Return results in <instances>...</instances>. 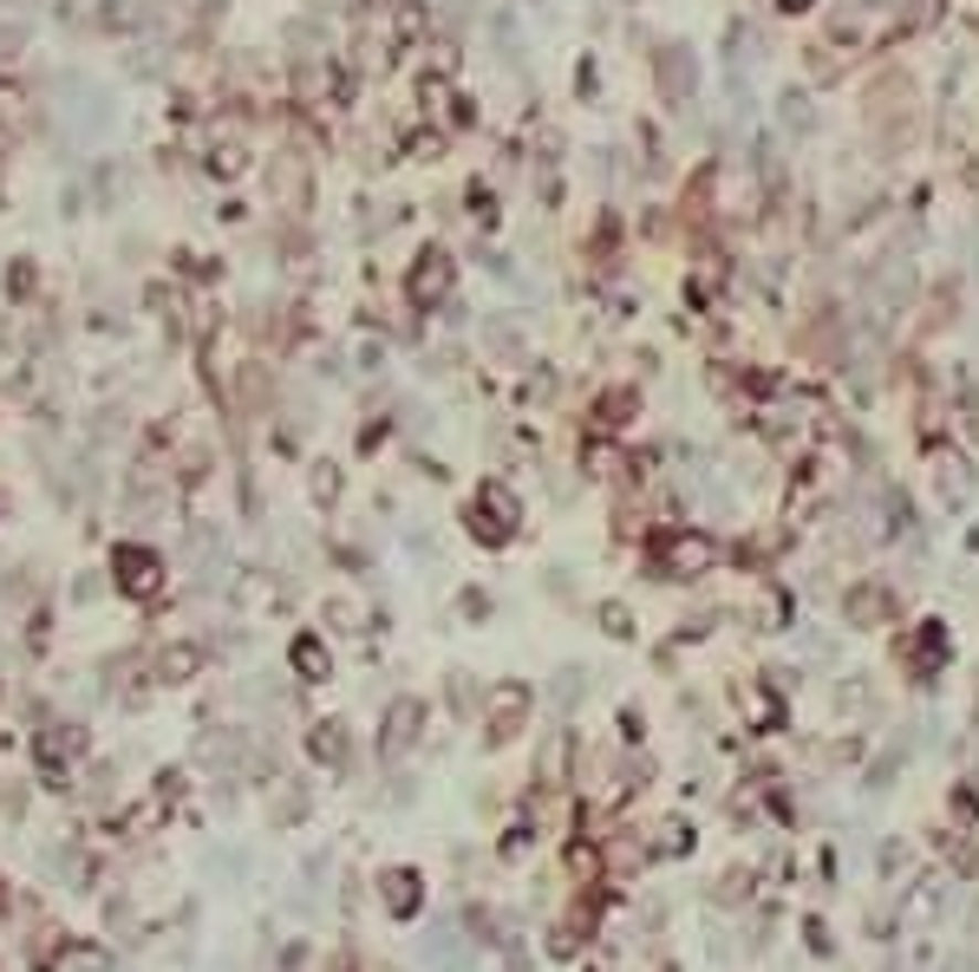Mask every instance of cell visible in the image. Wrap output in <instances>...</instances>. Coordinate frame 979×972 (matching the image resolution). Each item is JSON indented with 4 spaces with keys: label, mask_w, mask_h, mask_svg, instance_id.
Returning a JSON list of instances; mask_svg holds the SVG:
<instances>
[{
    "label": "cell",
    "mask_w": 979,
    "mask_h": 972,
    "mask_svg": "<svg viewBox=\"0 0 979 972\" xmlns=\"http://www.w3.org/2000/svg\"><path fill=\"white\" fill-rule=\"evenodd\" d=\"M712 568H718V542L705 529H666L653 542V574L660 581H699Z\"/></svg>",
    "instance_id": "6da1fadb"
},
{
    "label": "cell",
    "mask_w": 979,
    "mask_h": 972,
    "mask_svg": "<svg viewBox=\"0 0 979 972\" xmlns=\"http://www.w3.org/2000/svg\"><path fill=\"white\" fill-rule=\"evenodd\" d=\"M451 294H457V262H451L444 249H424L419 262L406 268V307L431 314V307H444Z\"/></svg>",
    "instance_id": "7a4b0ae2"
},
{
    "label": "cell",
    "mask_w": 979,
    "mask_h": 972,
    "mask_svg": "<svg viewBox=\"0 0 979 972\" xmlns=\"http://www.w3.org/2000/svg\"><path fill=\"white\" fill-rule=\"evenodd\" d=\"M471 536H477V542H490V549L516 536V496H509L503 484H490L484 496H477V509H471Z\"/></svg>",
    "instance_id": "3957f363"
},
{
    "label": "cell",
    "mask_w": 979,
    "mask_h": 972,
    "mask_svg": "<svg viewBox=\"0 0 979 972\" xmlns=\"http://www.w3.org/2000/svg\"><path fill=\"white\" fill-rule=\"evenodd\" d=\"M269 190H275L281 215H301V209H307V190H314V183H307V157H301V150H281L275 163H269Z\"/></svg>",
    "instance_id": "277c9868"
},
{
    "label": "cell",
    "mask_w": 979,
    "mask_h": 972,
    "mask_svg": "<svg viewBox=\"0 0 979 972\" xmlns=\"http://www.w3.org/2000/svg\"><path fill=\"white\" fill-rule=\"evenodd\" d=\"M112 574H118V588L138 594V601L164 588V561H157V549H138V542H125V549L112 556Z\"/></svg>",
    "instance_id": "5b68a950"
},
{
    "label": "cell",
    "mask_w": 979,
    "mask_h": 972,
    "mask_svg": "<svg viewBox=\"0 0 979 972\" xmlns=\"http://www.w3.org/2000/svg\"><path fill=\"white\" fill-rule=\"evenodd\" d=\"M842 621L862 626V633H875V626L895 621V594H888V588H875V581H855V588H849V601H842Z\"/></svg>",
    "instance_id": "8992f818"
},
{
    "label": "cell",
    "mask_w": 979,
    "mask_h": 972,
    "mask_svg": "<svg viewBox=\"0 0 979 972\" xmlns=\"http://www.w3.org/2000/svg\"><path fill=\"white\" fill-rule=\"evenodd\" d=\"M653 78H660L666 105H693V92H699V60H693L686 46H666L660 66H653Z\"/></svg>",
    "instance_id": "52a82bcc"
},
{
    "label": "cell",
    "mask_w": 979,
    "mask_h": 972,
    "mask_svg": "<svg viewBox=\"0 0 979 972\" xmlns=\"http://www.w3.org/2000/svg\"><path fill=\"white\" fill-rule=\"evenodd\" d=\"M523 718H529V693H523V686L496 693V698H490V718H484V738H490V744H509V738L523 731Z\"/></svg>",
    "instance_id": "ba28073f"
},
{
    "label": "cell",
    "mask_w": 979,
    "mask_h": 972,
    "mask_svg": "<svg viewBox=\"0 0 979 972\" xmlns=\"http://www.w3.org/2000/svg\"><path fill=\"white\" fill-rule=\"evenodd\" d=\"M197 666H203V646H197V640H177V646H164V653H157V679H164V686L197 679Z\"/></svg>",
    "instance_id": "9c48e42d"
},
{
    "label": "cell",
    "mask_w": 979,
    "mask_h": 972,
    "mask_svg": "<svg viewBox=\"0 0 979 972\" xmlns=\"http://www.w3.org/2000/svg\"><path fill=\"white\" fill-rule=\"evenodd\" d=\"M902 659H908L914 673L927 679V673H934V666L947 659V633H940V626H927V633H914V640H902Z\"/></svg>",
    "instance_id": "30bf717a"
},
{
    "label": "cell",
    "mask_w": 979,
    "mask_h": 972,
    "mask_svg": "<svg viewBox=\"0 0 979 972\" xmlns=\"http://www.w3.org/2000/svg\"><path fill=\"white\" fill-rule=\"evenodd\" d=\"M419 698H399L392 711H386V758H399V744H412L419 738Z\"/></svg>",
    "instance_id": "8fae6325"
},
{
    "label": "cell",
    "mask_w": 979,
    "mask_h": 972,
    "mask_svg": "<svg viewBox=\"0 0 979 972\" xmlns=\"http://www.w3.org/2000/svg\"><path fill=\"white\" fill-rule=\"evenodd\" d=\"M379 888H386V907H392V913H419L424 881L412 875V868H386V881H379Z\"/></svg>",
    "instance_id": "7c38bea8"
},
{
    "label": "cell",
    "mask_w": 979,
    "mask_h": 972,
    "mask_svg": "<svg viewBox=\"0 0 979 972\" xmlns=\"http://www.w3.org/2000/svg\"><path fill=\"white\" fill-rule=\"evenodd\" d=\"M307 758L327 764V770H340L347 764V731H340V725H314V731H307Z\"/></svg>",
    "instance_id": "4fadbf2b"
},
{
    "label": "cell",
    "mask_w": 979,
    "mask_h": 972,
    "mask_svg": "<svg viewBox=\"0 0 979 972\" xmlns=\"http://www.w3.org/2000/svg\"><path fill=\"white\" fill-rule=\"evenodd\" d=\"M294 673H307L314 686H320V679L334 673V659H327V646H320L314 633H307V640H294Z\"/></svg>",
    "instance_id": "5bb4252c"
},
{
    "label": "cell",
    "mask_w": 979,
    "mask_h": 972,
    "mask_svg": "<svg viewBox=\"0 0 979 972\" xmlns=\"http://www.w3.org/2000/svg\"><path fill=\"white\" fill-rule=\"evenodd\" d=\"M934 477H940V496H947V503L967 496V464H960L954 451H934Z\"/></svg>",
    "instance_id": "9a60e30c"
},
{
    "label": "cell",
    "mask_w": 979,
    "mask_h": 972,
    "mask_svg": "<svg viewBox=\"0 0 979 972\" xmlns=\"http://www.w3.org/2000/svg\"><path fill=\"white\" fill-rule=\"evenodd\" d=\"M633 405H640V399H633L628 385H621V392H608V399L594 405V424H601V431H621V424L633 418Z\"/></svg>",
    "instance_id": "2e32d148"
},
{
    "label": "cell",
    "mask_w": 979,
    "mask_h": 972,
    "mask_svg": "<svg viewBox=\"0 0 979 972\" xmlns=\"http://www.w3.org/2000/svg\"><path fill=\"white\" fill-rule=\"evenodd\" d=\"M307 496H314L320 509H334V503H340V464H314V471H307Z\"/></svg>",
    "instance_id": "e0dca14e"
},
{
    "label": "cell",
    "mask_w": 979,
    "mask_h": 972,
    "mask_svg": "<svg viewBox=\"0 0 979 972\" xmlns=\"http://www.w3.org/2000/svg\"><path fill=\"white\" fill-rule=\"evenodd\" d=\"M242 170H249V150H242L235 138H222V144L210 150V177H222V183H229V177H242Z\"/></svg>",
    "instance_id": "ac0fdd59"
},
{
    "label": "cell",
    "mask_w": 979,
    "mask_h": 972,
    "mask_svg": "<svg viewBox=\"0 0 979 972\" xmlns=\"http://www.w3.org/2000/svg\"><path fill=\"white\" fill-rule=\"evenodd\" d=\"M556 770H568V731H556V738L543 744V764H536V776H543V783H556Z\"/></svg>",
    "instance_id": "d6986e66"
},
{
    "label": "cell",
    "mask_w": 979,
    "mask_h": 972,
    "mask_svg": "<svg viewBox=\"0 0 979 972\" xmlns=\"http://www.w3.org/2000/svg\"><path fill=\"white\" fill-rule=\"evenodd\" d=\"M568 875H575V881H594V875H601V855H594L588 842H575V848H568Z\"/></svg>",
    "instance_id": "ffe728a7"
},
{
    "label": "cell",
    "mask_w": 979,
    "mask_h": 972,
    "mask_svg": "<svg viewBox=\"0 0 979 972\" xmlns=\"http://www.w3.org/2000/svg\"><path fill=\"white\" fill-rule=\"evenodd\" d=\"M810 78H842V46H810Z\"/></svg>",
    "instance_id": "44dd1931"
},
{
    "label": "cell",
    "mask_w": 979,
    "mask_h": 972,
    "mask_svg": "<svg viewBox=\"0 0 979 972\" xmlns=\"http://www.w3.org/2000/svg\"><path fill=\"white\" fill-rule=\"evenodd\" d=\"M783 125H790V131H810V98H803V92L783 98Z\"/></svg>",
    "instance_id": "7402d4cb"
},
{
    "label": "cell",
    "mask_w": 979,
    "mask_h": 972,
    "mask_svg": "<svg viewBox=\"0 0 979 972\" xmlns=\"http://www.w3.org/2000/svg\"><path fill=\"white\" fill-rule=\"evenodd\" d=\"M947 13V0H908V27H934Z\"/></svg>",
    "instance_id": "603a6c76"
},
{
    "label": "cell",
    "mask_w": 979,
    "mask_h": 972,
    "mask_svg": "<svg viewBox=\"0 0 979 972\" xmlns=\"http://www.w3.org/2000/svg\"><path fill=\"white\" fill-rule=\"evenodd\" d=\"M20 46H27V33H20V27H0V66H13Z\"/></svg>",
    "instance_id": "cb8c5ba5"
},
{
    "label": "cell",
    "mask_w": 979,
    "mask_h": 972,
    "mask_svg": "<svg viewBox=\"0 0 979 972\" xmlns=\"http://www.w3.org/2000/svg\"><path fill=\"white\" fill-rule=\"evenodd\" d=\"M601 626L608 633H628V608H601Z\"/></svg>",
    "instance_id": "d4e9b609"
},
{
    "label": "cell",
    "mask_w": 979,
    "mask_h": 972,
    "mask_svg": "<svg viewBox=\"0 0 979 972\" xmlns=\"http://www.w3.org/2000/svg\"><path fill=\"white\" fill-rule=\"evenodd\" d=\"M777 7H783V13H810L817 0H777Z\"/></svg>",
    "instance_id": "484cf974"
}]
</instances>
